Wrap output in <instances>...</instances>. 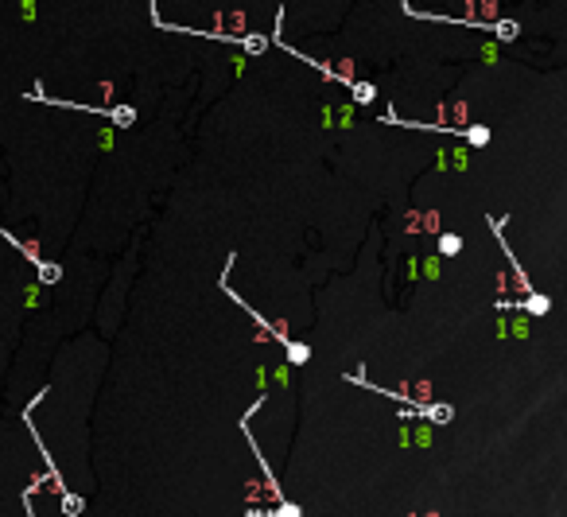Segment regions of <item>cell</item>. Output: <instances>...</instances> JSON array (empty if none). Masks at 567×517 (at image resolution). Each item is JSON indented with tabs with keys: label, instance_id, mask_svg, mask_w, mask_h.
Here are the masks:
<instances>
[{
	"label": "cell",
	"instance_id": "obj_1",
	"mask_svg": "<svg viewBox=\"0 0 567 517\" xmlns=\"http://www.w3.org/2000/svg\"><path fill=\"white\" fill-rule=\"evenodd\" d=\"M62 513L78 517V513H82V498H78V494H62Z\"/></svg>",
	"mask_w": 567,
	"mask_h": 517
},
{
	"label": "cell",
	"instance_id": "obj_2",
	"mask_svg": "<svg viewBox=\"0 0 567 517\" xmlns=\"http://www.w3.org/2000/svg\"><path fill=\"white\" fill-rule=\"evenodd\" d=\"M113 121H117V125H133V109H128V105H121L117 113H113Z\"/></svg>",
	"mask_w": 567,
	"mask_h": 517
},
{
	"label": "cell",
	"instance_id": "obj_3",
	"mask_svg": "<svg viewBox=\"0 0 567 517\" xmlns=\"http://www.w3.org/2000/svg\"><path fill=\"white\" fill-rule=\"evenodd\" d=\"M459 249V237H443V253H455Z\"/></svg>",
	"mask_w": 567,
	"mask_h": 517
}]
</instances>
